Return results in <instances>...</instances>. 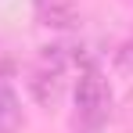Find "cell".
<instances>
[{"instance_id": "2", "label": "cell", "mask_w": 133, "mask_h": 133, "mask_svg": "<svg viewBox=\"0 0 133 133\" xmlns=\"http://www.w3.org/2000/svg\"><path fill=\"white\" fill-rule=\"evenodd\" d=\"M36 22L47 29H72L79 22V0H32Z\"/></svg>"}, {"instance_id": "6", "label": "cell", "mask_w": 133, "mask_h": 133, "mask_svg": "<svg viewBox=\"0 0 133 133\" xmlns=\"http://www.w3.org/2000/svg\"><path fill=\"white\" fill-rule=\"evenodd\" d=\"M115 68H119L122 76H133V32L119 43V50H115Z\"/></svg>"}, {"instance_id": "5", "label": "cell", "mask_w": 133, "mask_h": 133, "mask_svg": "<svg viewBox=\"0 0 133 133\" xmlns=\"http://www.w3.org/2000/svg\"><path fill=\"white\" fill-rule=\"evenodd\" d=\"M36 68H40V72H50V76H65V68H68V54H65V47H58V43L40 47Z\"/></svg>"}, {"instance_id": "3", "label": "cell", "mask_w": 133, "mask_h": 133, "mask_svg": "<svg viewBox=\"0 0 133 133\" xmlns=\"http://www.w3.org/2000/svg\"><path fill=\"white\" fill-rule=\"evenodd\" d=\"M18 130H22V101L7 83H0V133H18Z\"/></svg>"}, {"instance_id": "4", "label": "cell", "mask_w": 133, "mask_h": 133, "mask_svg": "<svg viewBox=\"0 0 133 133\" xmlns=\"http://www.w3.org/2000/svg\"><path fill=\"white\" fill-rule=\"evenodd\" d=\"M29 90L36 94V101H40L43 108H50V104L58 101V90H61V76H50V72H40V68H32Z\"/></svg>"}, {"instance_id": "1", "label": "cell", "mask_w": 133, "mask_h": 133, "mask_svg": "<svg viewBox=\"0 0 133 133\" xmlns=\"http://www.w3.org/2000/svg\"><path fill=\"white\" fill-rule=\"evenodd\" d=\"M111 111V90L97 68H87L76 83V119L87 130H101Z\"/></svg>"}]
</instances>
